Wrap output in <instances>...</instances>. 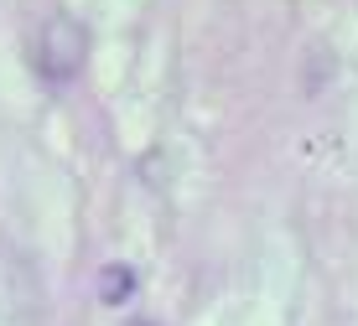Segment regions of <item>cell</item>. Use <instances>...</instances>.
Segmentation results:
<instances>
[{"mask_svg": "<svg viewBox=\"0 0 358 326\" xmlns=\"http://www.w3.org/2000/svg\"><path fill=\"white\" fill-rule=\"evenodd\" d=\"M31 62L47 83H68L83 73L89 62V31L78 27L73 16H47L31 36Z\"/></svg>", "mask_w": 358, "mask_h": 326, "instance_id": "cell-1", "label": "cell"}, {"mask_svg": "<svg viewBox=\"0 0 358 326\" xmlns=\"http://www.w3.org/2000/svg\"><path fill=\"white\" fill-rule=\"evenodd\" d=\"M135 295V269L130 265H109L104 274H99V300L104 306H120V300Z\"/></svg>", "mask_w": 358, "mask_h": 326, "instance_id": "cell-2", "label": "cell"}, {"mask_svg": "<svg viewBox=\"0 0 358 326\" xmlns=\"http://www.w3.org/2000/svg\"><path fill=\"white\" fill-rule=\"evenodd\" d=\"M135 326H156V321H135Z\"/></svg>", "mask_w": 358, "mask_h": 326, "instance_id": "cell-3", "label": "cell"}]
</instances>
